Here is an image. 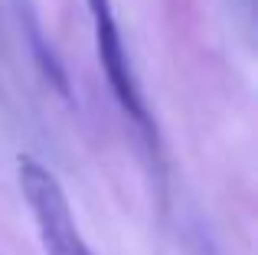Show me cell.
Here are the masks:
<instances>
[{"label": "cell", "instance_id": "6da1fadb", "mask_svg": "<svg viewBox=\"0 0 258 255\" xmlns=\"http://www.w3.org/2000/svg\"><path fill=\"white\" fill-rule=\"evenodd\" d=\"M17 180L46 255H95L76 223V213H72L62 183L49 167L23 154L17 164Z\"/></svg>", "mask_w": 258, "mask_h": 255}, {"label": "cell", "instance_id": "7a4b0ae2", "mask_svg": "<svg viewBox=\"0 0 258 255\" xmlns=\"http://www.w3.org/2000/svg\"><path fill=\"white\" fill-rule=\"evenodd\" d=\"M88 13H92V30H95V49H98V62L105 69V79L111 85L118 105L134 118V124L151 131V115H147L144 95H141V82L134 76L131 56L124 49V36H121V26L114 20L111 0H85Z\"/></svg>", "mask_w": 258, "mask_h": 255}, {"label": "cell", "instance_id": "3957f363", "mask_svg": "<svg viewBox=\"0 0 258 255\" xmlns=\"http://www.w3.org/2000/svg\"><path fill=\"white\" fill-rule=\"evenodd\" d=\"M23 33H26V39H30V49H33V56H36V66L43 69V76L49 79V85L59 92V95H69V76H66L59 56L52 52V46L46 43L43 26H39V20H36L33 10H23Z\"/></svg>", "mask_w": 258, "mask_h": 255}]
</instances>
